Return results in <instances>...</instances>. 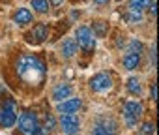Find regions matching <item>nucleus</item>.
I'll return each mask as SVG.
<instances>
[{"instance_id": "f257e3e1", "label": "nucleus", "mask_w": 159, "mask_h": 135, "mask_svg": "<svg viewBox=\"0 0 159 135\" xmlns=\"http://www.w3.org/2000/svg\"><path fill=\"white\" fill-rule=\"evenodd\" d=\"M15 72H17V77L26 86L39 88L47 77V66L39 56H36L32 53H25L17 58Z\"/></svg>"}, {"instance_id": "f03ea898", "label": "nucleus", "mask_w": 159, "mask_h": 135, "mask_svg": "<svg viewBox=\"0 0 159 135\" xmlns=\"http://www.w3.org/2000/svg\"><path fill=\"white\" fill-rule=\"evenodd\" d=\"M17 128H19L21 135H45L47 133V129L41 126V122L34 111L21 113V116L17 120Z\"/></svg>"}, {"instance_id": "7ed1b4c3", "label": "nucleus", "mask_w": 159, "mask_h": 135, "mask_svg": "<svg viewBox=\"0 0 159 135\" xmlns=\"http://www.w3.org/2000/svg\"><path fill=\"white\" fill-rule=\"evenodd\" d=\"M17 122V103L11 98H6L0 103V128H13Z\"/></svg>"}, {"instance_id": "20e7f679", "label": "nucleus", "mask_w": 159, "mask_h": 135, "mask_svg": "<svg viewBox=\"0 0 159 135\" xmlns=\"http://www.w3.org/2000/svg\"><path fill=\"white\" fill-rule=\"evenodd\" d=\"M144 113V107L140 101H127L124 105V122L127 128H137L140 116Z\"/></svg>"}, {"instance_id": "39448f33", "label": "nucleus", "mask_w": 159, "mask_h": 135, "mask_svg": "<svg viewBox=\"0 0 159 135\" xmlns=\"http://www.w3.org/2000/svg\"><path fill=\"white\" fill-rule=\"evenodd\" d=\"M75 38H77L75 40L77 47H81L84 53H92L96 49V36L88 26H79L75 30Z\"/></svg>"}, {"instance_id": "423d86ee", "label": "nucleus", "mask_w": 159, "mask_h": 135, "mask_svg": "<svg viewBox=\"0 0 159 135\" xmlns=\"http://www.w3.org/2000/svg\"><path fill=\"white\" fill-rule=\"evenodd\" d=\"M116 133H118V124L111 116L98 118L96 124L92 126V131H90V135H116Z\"/></svg>"}, {"instance_id": "0eeeda50", "label": "nucleus", "mask_w": 159, "mask_h": 135, "mask_svg": "<svg viewBox=\"0 0 159 135\" xmlns=\"http://www.w3.org/2000/svg\"><path fill=\"white\" fill-rule=\"evenodd\" d=\"M112 88V77L111 73H96L92 79H90V90L92 92H98V94H103V92H109Z\"/></svg>"}, {"instance_id": "6e6552de", "label": "nucleus", "mask_w": 159, "mask_h": 135, "mask_svg": "<svg viewBox=\"0 0 159 135\" xmlns=\"http://www.w3.org/2000/svg\"><path fill=\"white\" fill-rule=\"evenodd\" d=\"M60 126H62V129H64L66 135H77V133H79V126H81L77 113L60 114Z\"/></svg>"}, {"instance_id": "1a4fd4ad", "label": "nucleus", "mask_w": 159, "mask_h": 135, "mask_svg": "<svg viewBox=\"0 0 159 135\" xmlns=\"http://www.w3.org/2000/svg\"><path fill=\"white\" fill-rule=\"evenodd\" d=\"M47 36H49V28H47V25L39 23V25H36V26L32 28V32L26 34V41L32 43V45H38V43L45 41Z\"/></svg>"}, {"instance_id": "9d476101", "label": "nucleus", "mask_w": 159, "mask_h": 135, "mask_svg": "<svg viewBox=\"0 0 159 135\" xmlns=\"http://www.w3.org/2000/svg\"><path fill=\"white\" fill-rule=\"evenodd\" d=\"M81 107H83V101L79 100V98H67V100H64V101L58 103L56 111L60 114H66V113H77Z\"/></svg>"}, {"instance_id": "9b49d317", "label": "nucleus", "mask_w": 159, "mask_h": 135, "mask_svg": "<svg viewBox=\"0 0 159 135\" xmlns=\"http://www.w3.org/2000/svg\"><path fill=\"white\" fill-rule=\"evenodd\" d=\"M71 86L69 85H66V83H62V85H56L54 88H52V101H56V103H60V101H64V100H67V98H71Z\"/></svg>"}, {"instance_id": "f8f14e48", "label": "nucleus", "mask_w": 159, "mask_h": 135, "mask_svg": "<svg viewBox=\"0 0 159 135\" xmlns=\"http://www.w3.org/2000/svg\"><path fill=\"white\" fill-rule=\"evenodd\" d=\"M139 64H140V53H135V51L127 49L125 54H124V68L129 70V72H133V70L139 68Z\"/></svg>"}, {"instance_id": "ddd939ff", "label": "nucleus", "mask_w": 159, "mask_h": 135, "mask_svg": "<svg viewBox=\"0 0 159 135\" xmlns=\"http://www.w3.org/2000/svg\"><path fill=\"white\" fill-rule=\"evenodd\" d=\"M13 21H15L17 26H26L28 23H32V12H30L28 8H21V10L15 12Z\"/></svg>"}, {"instance_id": "4468645a", "label": "nucleus", "mask_w": 159, "mask_h": 135, "mask_svg": "<svg viewBox=\"0 0 159 135\" xmlns=\"http://www.w3.org/2000/svg\"><path fill=\"white\" fill-rule=\"evenodd\" d=\"M62 56L64 58H71L75 53H77V41L73 40V38H67V40H64L62 41Z\"/></svg>"}, {"instance_id": "2eb2a0df", "label": "nucleus", "mask_w": 159, "mask_h": 135, "mask_svg": "<svg viewBox=\"0 0 159 135\" xmlns=\"http://www.w3.org/2000/svg\"><path fill=\"white\" fill-rule=\"evenodd\" d=\"M124 19H125L129 25H135V23H142V12L127 8V12L124 13Z\"/></svg>"}, {"instance_id": "dca6fc26", "label": "nucleus", "mask_w": 159, "mask_h": 135, "mask_svg": "<svg viewBox=\"0 0 159 135\" xmlns=\"http://www.w3.org/2000/svg\"><path fill=\"white\" fill-rule=\"evenodd\" d=\"M150 4H152V0H129L127 8H131V10H139V12H144Z\"/></svg>"}, {"instance_id": "f3484780", "label": "nucleus", "mask_w": 159, "mask_h": 135, "mask_svg": "<svg viewBox=\"0 0 159 135\" xmlns=\"http://www.w3.org/2000/svg\"><path fill=\"white\" fill-rule=\"evenodd\" d=\"M49 0H32V8L38 12V13H47L49 12Z\"/></svg>"}, {"instance_id": "a211bd4d", "label": "nucleus", "mask_w": 159, "mask_h": 135, "mask_svg": "<svg viewBox=\"0 0 159 135\" xmlns=\"http://www.w3.org/2000/svg\"><path fill=\"white\" fill-rule=\"evenodd\" d=\"M127 90H129V94H135V96H139L140 94V83H139V79L137 77H129V81H127Z\"/></svg>"}, {"instance_id": "6ab92c4d", "label": "nucleus", "mask_w": 159, "mask_h": 135, "mask_svg": "<svg viewBox=\"0 0 159 135\" xmlns=\"http://www.w3.org/2000/svg\"><path fill=\"white\" fill-rule=\"evenodd\" d=\"M107 30H109V26H107V23H103V21H96V25H94V36H98V38H103L105 34H107Z\"/></svg>"}, {"instance_id": "aec40b11", "label": "nucleus", "mask_w": 159, "mask_h": 135, "mask_svg": "<svg viewBox=\"0 0 159 135\" xmlns=\"http://www.w3.org/2000/svg\"><path fill=\"white\" fill-rule=\"evenodd\" d=\"M153 129H155V126H153L152 122H146V124L140 128V135H152V133H153Z\"/></svg>"}, {"instance_id": "412c9836", "label": "nucleus", "mask_w": 159, "mask_h": 135, "mask_svg": "<svg viewBox=\"0 0 159 135\" xmlns=\"http://www.w3.org/2000/svg\"><path fill=\"white\" fill-rule=\"evenodd\" d=\"M52 128H54V118H52V116H47V118H45V129L51 131Z\"/></svg>"}, {"instance_id": "4be33fe9", "label": "nucleus", "mask_w": 159, "mask_h": 135, "mask_svg": "<svg viewBox=\"0 0 159 135\" xmlns=\"http://www.w3.org/2000/svg\"><path fill=\"white\" fill-rule=\"evenodd\" d=\"M150 62H152V66L155 68V64H157V60H155V45H152V51H150Z\"/></svg>"}, {"instance_id": "5701e85b", "label": "nucleus", "mask_w": 159, "mask_h": 135, "mask_svg": "<svg viewBox=\"0 0 159 135\" xmlns=\"http://www.w3.org/2000/svg\"><path fill=\"white\" fill-rule=\"evenodd\" d=\"M150 96H152V100H153V101L157 100V86H155V85H152V90H150Z\"/></svg>"}, {"instance_id": "b1692460", "label": "nucleus", "mask_w": 159, "mask_h": 135, "mask_svg": "<svg viewBox=\"0 0 159 135\" xmlns=\"http://www.w3.org/2000/svg\"><path fill=\"white\" fill-rule=\"evenodd\" d=\"M94 2H96L98 6H107V4L111 2V0H94Z\"/></svg>"}, {"instance_id": "393cba45", "label": "nucleus", "mask_w": 159, "mask_h": 135, "mask_svg": "<svg viewBox=\"0 0 159 135\" xmlns=\"http://www.w3.org/2000/svg\"><path fill=\"white\" fill-rule=\"evenodd\" d=\"M64 2V0H49V4H52V6H60Z\"/></svg>"}]
</instances>
